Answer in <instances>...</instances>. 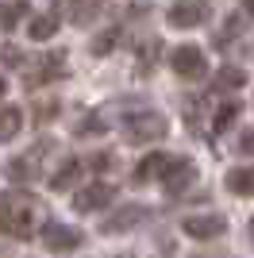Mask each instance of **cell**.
<instances>
[{
  "label": "cell",
  "instance_id": "10",
  "mask_svg": "<svg viewBox=\"0 0 254 258\" xmlns=\"http://www.w3.org/2000/svg\"><path fill=\"white\" fill-rule=\"evenodd\" d=\"M46 151H50V147H46V143H39L31 158H27V154H23V158H8V166H4V170H8V181H16V185H20V181H31L35 173H39L35 166H39V158H42Z\"/></svg>",
  "mask_w": 254,
  "mask_h": 258
},
{
  "label": "cell",
  "instance_id": "9",
  "mask_svg": "<svg viewBox=\"0 0 254 258\" xmlns=\"http://www.w3.org/2000/svg\"><path fill=\"white\" fill-rule=\"evenodd\" d=\"M193 177H197V166H193L189 158H173V162H169V170H166V177H162V185H166V193L177 197L181 189H189V185H193Z\"/></svg>",
  "mask_w": 254,
  "mask_h": 258
},
{
  "label": "cell",
  "instance_id": "20",
  "mask_svg": "<svg viewBox=\"0 0 254 258\" xmlns=\"http://www.w3.org/2000/svg\"><path fill=\"white\" fill-rule=\"evenodd\" d=\"M23 4H27V0H4V31H12V27L20 23Z\"/></svg>",
  "mask_w": 254,
  "mask_h": 258
},
{
  "label": "cell",
  "instance_id": "15",
  "mask_svg": "<svg viewBox=\"0 0 254 258\" xmlns=\"http://www.w3.org/2000/svg\"><path fill=\"white\" fill-rule=\"evenodd\" d=\"M227 189L235 197H254V166H239L227 173Z\"/></svg>",
  "mask_w": 254,
  "mask_h": 258
},
{
  "label": "cell",
  "instance_id": "1",
  "mask_svg": "<svg viewBox=\"0 0 254 258\" xmlns=\"http://www.w3.org/2000/svg\"><path fill=\"white\" fill-rule=\"evenodd\" d=\"M123 131L131 143H150V139H166V116L162 112H131V116L123 119Z\"/></svg>",
  "mask_w": 254,
  "mask_h": 258
},
{
  "label": "cell",
  "instance_id": "28",
  "mask_svg": "<svg viewBox=\"0 0 254 258\" xmlns=\"http://www.w3.org/2000/svg\"><path fill=\"white\" fill-rule=\"evenodd\" d=\"M250 235H254V224H250Z\"/></svg>",
  "mask_w": 254,
  "mask_h": 258
},
{
  "label": "cell",
  "instance_id": "6",
  "mask_svg": "<svg viewBox=\"0 0 254 258\" xmlns=\"http://www.w3.org/2000/svg\"><path fill=\"white\" fill-rule=\"evenodd\" d=\"M181 231L189 239H220L227 231V220L223 216H189V220H181Z\"/></svg>",
  "mask_w": 254,
  "mask_h": 258
},
{
  "label": "cell",
  "instance_id": "4",
  "mask_svg": "<svg viewBox=\"0 0 254 258\" xmlns=\"http://www.w3.org/2000/svg\"><path fill=\"white\" fill-rule=\"evenodd\" d=\"M0 224H4V235L8 239H27L31 235V201H4V212H0Z\"/></svg>",
  "mask_w": 254,
  "mask_h": 258
},
{
  "label": "cell",
  "instance_id": "24",
  "mask_svg": "<svg viewBox=\"0 0 254 258\" xmlns=\"http://www.w3.org/2000/svg\"><path fill=\"white\" fill-rule=\"evenodd\" d=\"M235 147H239V154H254V127H250V131H243Z\"/></svg>",
  "mask_w": 254,
  "mask_h": 258
},
{
  "label": "cell",
  "instance_id": "8",
  "mask_svg": "<svg viewBox=\"0 0 254 258\" xmlns=\"http://www.w3.org/2000/svg\"><path fill=\"white\" fill-rule=\"evenodd\" d=\"M173 27H201L204 20H208V4L204 0H181V4H173L166 16Z\"/></svg>",
  "mask_w": 254,
  "mask_h": 258
},
{
  "label": "cell",
  "instance_id": "22",
  "mask_svg": "<svg viewBox=\"0 0 254 258\" xmlns=\"http://www.w3.org/2000/svg\"><path fill=\"white\" fill-rule=\"evenodd\" d=\"M54 112H58V104H54V100H42V104H35V119H39V123L54 119Z\"/></svg>",
  "mask_w": 254,
  "mask_h": 258
},
{
  "label": "cell",
  "instance_id": "7",
  "mask_svg": "<svg viewBox=\"0 0 254 258\" xmlns=\"http://www.w3.org/2000/svg\"><path fill=\"white\" fill-rule=\"evenodd\" d=\"M112 201H116V189L104 185V181H93L89 189H81V193L74 197V208L77 212H100V208L112 205Z\"/></svg>",
  "mask_w": 254,
  "mask_h": 258
},
{
  "label": "cell",
  "instance_id": "3",
  "mask_svg": "<svg viewBox=\"0 0 254 258\" xmlns=\"http://www.w3.org/2000/svg\"><path fill=\"white\" fill-rule=\"evenodd\" d=\"M169 62H173V74L181 81H201L208 74V62H204V50L201 46H177V50L169 54Z\"/></svg>",
  "mask_w": 254,
  "mask_h": 258
},
{
  "label": "cell",
  "instance_id": "25",
  "mask_svg": "<svg viewBox=\"0 0 254 258\" xmlns=\"http://www.w3.org/2000/svg\"><path fill=\"white\" fill-rule=\"evenodd\" d=\"M89 166H93V170H108V166H112V154H93Z\"/></svg>",
  "mask_w": 254,
  "mask_h": 258
},
{
  "label": "cell",
  "instance_id": "18",
  "mask_svg": "<svg viewBox=\"0 0 254 258\" xmlns=\"http://www.w3.org/2000/svg\"><path fill=\"white\" fill-rule=\"evenodd\" d=\"M116 43H119V27H108L104 35H96V39H93V54H96V58H104V54H112Z\"/></svg>",
  "mask_w": 254,
  "mask_h": 258
},
{
  "label": "cell",
  "instance_id": "21",
  "mask_svg": "<svg viewBox=\"0 0 254 258\" xmlns=\"http://www.w3.org/2000/svg\"><path fill=\"white\" fill-rule=\"evenodd\" d=\"M154 58H158V39H150V46H143V54H139V74H147V66H154Z\"/></svg>",
  "mask_w": 254,
  "mask_h": 258
},
{
  "label": "cell",
  "instance_id": "5",
  "mask_svg": "<svg viewBox=\"0 0 254 258\" xmlns=\"http://www.w3.org/2000/svg\"><path fill=\"white\" fill-rule=\"evenodd\" d=\"M81 243H85V231H77V227H70V224H58V220H50V224L42 227V247L54 250V254L77 250Z\"/></svg>",
  "mask_w": 254,
  "mask_h": 258
},
{
  "label": "cell",
  "instance_id": "11",
  "mask_svg": "<svg viewBox=\"0 0 254 258\" xmlns=\"http://www.w3.org/2000/svg\"><path fill=\"white\" fill-rule=\"evenodd\" d=\"M66 74V54H46L39 66H35L31 74H27V85H46V81H58V77Z\"/></svg>",
  "mask_w": 254,
  "mask_h": 258
},
{
  "label": "cell",
  "instance_id": "16",
  "mask_svg": "<svg viewBox=\"0 0 254 258\" xmlns=\"http://www.w3.org/2000/svg\"><path fill=\"white\" fill-rule=\"evenodd\" d=\"M243 81H246V74L239 66H223L216 74V89H243Z\"/></svg>",
  "mask_w": 254,
  "mask_h": 258
},
{
  "label": "cell",
  "instance_id": "26",
  "mask_svg": "<svg viewBox=\"0 0 254 258\" xmlns=\"http://www.w3.org/2000/svg\"><path fill=\"white\" fill-rule=\"evenodd\" d=\"M20 62V54H16V46H4V66H16Z\"/></svg>",
  "mask_w": 254,
  "mask_h": 258
},
{
  "label": "cell",
  "instance_id": "12",
  "mask_svg": "<svg viewBox=\"0 0 254 258\" xmlns=\"http://www.w3.org/2000/svg\"><path fill=\"white\" fill-rule=\"evenodd\" d=\"M81 173H85V162H81V158H66L62 166H58V173H50V189H54V193H66V189H74Z\"/></svg>",
  "mask_w": 254,
  "mask_h": 258
},
{
  "label": "cell",
  "instance_id": "23",
  "mask_svg": "<svg viewBox=\"0 0 254 258\" xmlns=\"http://www.w3.org/2000/svg\"><path fill=\"white\" fill-rule=\"evenodd\" d=\"M77 131H81V135H85V131L100 135V131H104V119H100V116H89V119H81V123H77Z\"/></svg>",
  "mask_w": 254,
  "mask_h": 258
},
{
  "label": "cell",
  "instance_id": "13",
  "mask_svg": "<svg viewBox=\"0 0 254 258\" xmlns=\"http://www.w3.org/2000/svg\"><path fill=\"white\" fill-rule=\"evenodd\" d=\"M169 162H173V158H169V154H162V151L147 154V158L139 162V170H135V181L143 185V181H150V177H158V181H162V177H166V170H169Z\"/></svg>",
  "mask_w": 254,
  "mask_h": 258
},
{
  "label": "cell",
  "instance_id": "14",
  "mask_svg": "<svg viewBox=\"0 0 254 258\" xmlns=\"http://www.w3.org/2000/svg\"><path fill=\"white\" fill-rule=\"evenodd\" d=\"M27 35H31V39H39V43H46L50 35H58V16H54V12H39V16H31Z\"/></svg>",
  "mask_w": 254,
  "mask_h": 258
},
{
  "label": "cell",
  "instance_id": "2",
  "mask_svg": "<svg viewBox=\"0 0 254 258\" xmlns=\"http://www.w3.org/2000/svg\"><path fill=\"white\" fill-rule=\"evenodd\" d=\"M147 220H150V208H147V205H119L116 212L100 224V235H123V231H131V227H139V224H147Z\"/></svg>",
  "mask_w": 254,
  "mask_h": 258
},
{
  "label": "cell",
  "instance_id": "27",
  "mask_svg": "<svg viewBox=\"0 0 254 258\" xmlns=\"http://www.w3.org/2000/svg\"><path fill=\"white\" fill-rule=\"evenodd\" d=\"M243 12H246V16L254 20V0H243Z\"/></svg>",
  "mask_w": 254,
  "mask_h": 258
},
{
  "label": "cell",
  "instance_id": "19",
  "mask_svg": "<svg viewBox=\"0 0 254 258\" xmlns=\"http://www.w3.org/2000/svg\"><path fill=\"white\" fill-rule=\"evenodd\" d=\"M235 116H239V104H231V100H227V104H223L220 112H216V119H212V135H220L223 127H231V123H235Z\"/></svg>",
  "mask_w": 254,
  "mask_h": 258
},
{
  "label": "cell",
  "instance_id": "17",
  "mask_svg": "<svg viewBox=\"0 0 254 258\" xmlns=\"http://www.w3.org/2000/svg\"><path fill=\"white\" fill-rule=\"evenodd\" d=\"M16 131H20V108L4 104V127H0V139L12 143V139H16Z\"/></svg>",
  "mask_w": 254,
  "mask_h": 258
}]
</instances>
